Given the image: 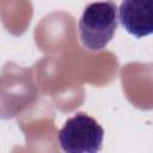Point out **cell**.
Here are the masks:
<instances>
[{"instance_id":"6da1fadb","label":"cell","mask_w":153,"mask_h":153,"mask_svg":"<svg viewBox=\"0 0 153 153\" xmlns=\"http://www.w3.org/2000/svg\"><path fill=\"white\" fill-rule=\"evenodd\" d=\"M117 29V6L111 0L87 5L79 19L81 44L92 51L103 50Z\"/></svg>"},{"instance_id":"7a4b0ae2","label":"cell","mask_w":153,"mask_h":153,"mask_svg":"<svg viewBox=\"0 0 153 153\" xmlns=\"http://www.w3.org/2000/svg\"><path fill=\"white\" fill-rule=\"evenodd\" d=\"M103 139V127L85 112L69 117L57 134L60 147L68 153H97L102 149Z\"/></svg>"},{"instance_id":"3957f363","label":"cell","mask_w":153,"mask_h":153,"mask_svg":"<svg viewBox=\"0 0 153 153\" xmlns=\"http://www.w3.org/2000/svg\"><path fill=\"white\" fill-rule=\"evenodd\" d=\"M118 19L123 29L136 38L153 35V0H122Z\"/></svg>"}]
</instances>
